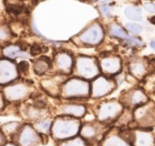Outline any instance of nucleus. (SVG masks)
Wrapping results in <instances>:
<instances>
[{"label": "nucleus", "instance_id": "20e7f679", "mask_svg": "<svg viewBox=\"0 0 155 146\" xmlns=\"http://www.w3.org/2000/svg\"><path fill=\"white\" fill-rule=\"evenodd\" d=\"M150 21H151V22H152V23H154L155 24V16L154 17H152V18L150 19Z\"/></svg>", "mask_w": 155, "mask_h": 146}, {"label": "nucleus", "instance_id": "39448f33", "mask_svg": "<svg viewBox=\"0 0 155 146\" xmlns=\"http://www.w3.org/2000/svg\"><path fill=\"white\" fill-rule=\"evenodd\" d=\"M151 47L155 49V42H151Z\"/></svg>", "mask_w": 155, "mask_h": 146}, {"label": "nucleus", "instance_id": "f257e3e1", "mask_svg": "<svg viewBox=\"0 0 155 146\" xmlns=\"http://www.w3.org/2000/svg\"><path fill=\"white\" fill-rule=\"evenodd\" d=\"M127 29L134 33H139L141 31L142 27L139 24H136V23H129L127 25Z\"/></svg>", "mask_w": 155, "mask_h": 146}, {"label": "nucleus", "instance_id": "7ed1b4c3", "mask_svg": "<svg viewBox=\"0 0 155 146\" xmlns=\"http://www.w3.org/2000/svg\"><path fill=\"white\" fill-rule=\"evenodd\" d=\"M28 62H22L20 64H19V66H18V68H19V70L20 71H22V72H23V71H25L27 68H28Z\"/></svg>", "mask_w": 155, "mask_h": 146}, {"label": "nucleus", "instance_id": "f03ea898", "mask_svg": "<svg viewBox=\"0 0 155 146\" xmlns=\"http://www.w3.org/2000/svg\"><path fill=\"white\" fill-rule=\"evenodd\" d=\"M41 52H43V47H41V45L35 43L31 47V55L32 56H37L38 54L41 53Z\"/></svg>", "mask_w": 155, "mask_h": 146}]
</instances>
